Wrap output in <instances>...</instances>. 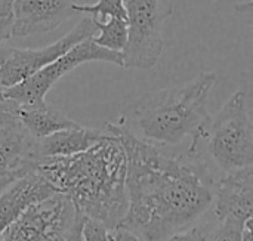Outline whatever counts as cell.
<instances>
[{"label":"cell","instance_id":"1","mask_svg":"<svg viewBox=\"0 0 253 241\" xmlns=\"http://www.w3.org/2000/svg\"><path fill=\"white\" fill-rule=\"evenodd\" d=\"M126 154L125 228L141 241H165L191 228L212 209L216 181L202 148L148 144L119 123H107Z\"/></svg>","mask_w":253,"mask_h":241},{"label":"cell","instance_id":"2","mask_svg":"<svg viewBox=\"0 0 253 241\" xmlns=\"http://www.w3.org/2000/svg\"><path fill=\"white\" fill-rule=\"evenodd\" d=\"M36 170L65 194L84 216L113 230L127 212L126 154L110 133L89 150L70 157L40 159Z\"/></svg>","mask_w":253,"mask_h":241},{"label":"cell","instance_id":"17","mask_svg":"<svg viewBox=\"0 0 253 241\" xmlns=\"http://www.w3.org/2000/svg\"><path fill=\"white\" fill-rule=\"evenodd\" d=\"M245 224L237 221H224L216 222L209 241H242V233H243Z\"/></svg>","mask_w":253,"mask_h":241},{"label":"cell","instance_id":"22","mask_svg":"<svg viewBox=\"0 0 253 241\" xmlns=\"http://www.w3.org/2000/svg\"><path fill=\"white\" fill-rule=\"evenodd\" d=\"M242 241H253L252 219L245 224V228H243V233H242Z\"/></svg>","mask_w":253,"mask_h":241},{"label":"cell","instance_id":"24","mask_svg":"<svg viewBox=\"0 0 253 241\" xmlns=\"http://www.w3.org/2000/svg\"><path fill=\"white\" fill-rule=\"evenodd\" d=\"M80 1H96V0H80Z\"/></svg>","mask_w":253,"mask_h":241},{"label":"cell","instance_id":"20","mask_svg":"<svg viewBox=\"0 0 253 241\" xmlns=\"http://www.w3.org/2000/svg\"><path fill=\"white\" fill-rule=\"evenodd\" d=\"M13 0H0V44L12 37Z\"/></svg>","mask_w":253,"mask_h":241},{"label":"cell","instance_id":"14","mask_svg":"<svg viewBox=\"0 0 253 241\" xmlns=\"http://www.w3.org/2000/svg\"><path fill=\"white\" fill-rule=\"evenodd\" d=\"M16 113H18L19 120L25 126V129L37 141L55 132L80 126L79 123L64 116L61 111L52 108L46 102L42 105H30V107L16 104Z\"/></svg>","mask_w":253,"mask_h":241},{"label":"cell","instance_id":"7","mask_svg":"<svg viewBox=\"0 0 253 241\" xmlns=\"http://www.w3.org/2000/svg\"><path fill=\"white\" fill-rule=\"evenodd\" d=\"M83 218L65 194L56 193L28 207L0 234V241H62Z\"/></svg>","mask_w":253,"mask_h":241},{"label":"cell","instance_id":"19","mask_svg":"<svg viewBox=\"0 0 253 241\" xmlns=\"http://www.w3.org/2000/svg\"><path fill=\"white\" fill-rule=\"evenodd\" d=\"M105 225H102L101 222L90 219V218H84L83 219V225H82V239L83 241H110V236Z\"/></svg>","mask_w":253,"mask_h":241},{"label":"cell","instance_id":"13","mask_svg":"<svg viewBox=\"0 0 253 241\" xmlns=\"http://www.w3.org/2000/svg\"><path fill=\"white\" fill-rule=\"evenodd\" d=\"M102 136L104 132L96 129H87L83 126L64 129L37 141L39 156L40 159L70 157L89 150Z\"/></svg>","mask_w":253,"mask_h":241},{"label":"cell","instance_id":"16","mask_svg":"<svg viewBox=\"0 0 253 241\" xmlns=\"http://www.w3.org/2000/svg\"><path fill=\"white\" fill-rule=\"evenodd\" d=\"M73 9L77 13H86L92 19L104 21V18H120L126 21V6L125 0H96L95 3L80 4L74 3Z\"/></svg>","mask_w":253,"mask_h":241},{"label":"cell","instance_id":"9","mask_svg":"<svg viewBox=\"0 0 253 241\" xmlns=\"http://www.w3.org/2000/svg\"><path fill=\"white\" fill-rule=\"evenodd\" d=\"M39 160L37 139L19 120L16 104L4 99L0 102V193L36 170Z\"/></svg>","mask_w":253,"mask_h":241},{"label":"cell","instance_id":"21","mask_svg":"<svg viewBox=\"0 0 253 241\" xmlns=\"http://www.w3.org/2000/svg\"><path fill=\"white\" fill-rule=\"evenodd\" d=\"M110 241H141L130 230L125 228L123 225H119L108 231Z\"/></svg>","mask_w":253,"mask_h":241},{"label":"cell","instance_id":"12","mask_svg":"<svg viewBox=\"0 0 253 241\" xmlns=\"http://www.w3.org/2000/svg\"><path fill=\"white\" fill-rule=\"evenodd\" d=\"M56 193L55 187L37 170L12 182L0 193V234L28 207Z\"/></svg>","mask_w":253,"mask_h":241},{"label":"cell","instance_id":"23","mask_svg":"<svg viewBox=\"0 0 253 241\" xmlns=\"http://www.w3.org/2000/svg\"><path fill=\"white\" fill-rule=\"evenodd\" d=\"M3 101H4V87L0 83V102H3Z\"/></svg>","mask_w":253,"mask_h":241},{"label":"cell","instance_id":"3","mask_svg":"<svg viewBox=\"0 0 253 241\" xmlns=\"http://www.w3.org/2000/svg\"><path fill=\"white\" fill-rule=\"evenodd\" d=\"M216 74L206 71L191 81L150 92L130 104L119 124L136 138L165 148H200L211 121L208 101Z\"/></svg>","mask_w":253,"mask_h":241},{"label":"cell","instance_id":"25","mask_svg":"<svg viewBox=\"0 0 253 241\" xmlns=\"http://www.w3.org/2000/svg\"><path fill=\"white\" fill-rule=\"evenodd\" d=\"M74 1H76V0H74Z\"/></svg>","mask_w":253,"mask_h":241},{"label":"cell","instance_id":"6","mask_svg":"<svg viewBox=\"0 0 253 241\" xmlns=\"http://www.w3.org/2000/svg\"><path fill=\"white\" fill-rule=\"evenodd\" d=\"M93 61L110 62L119 67H123L122 53L111 52L104 49L92 41V39L83 40L71 47L68 52L56 58L53 62L33 74L31 77L25 79L24 81L4 89V99H10L18 105L30 107V105H42L46 101L47 92L53 87V84L68 74L70 71L76 70L79 65Z\"/></svg>","mask_w":253,"mask_h":241},{"label":"cell","instance_id":"18","mask_svg":"<svg viewBox=\"0 0 253 241\" xmlns=\"http://www.w3.org/2000/svg\"><path fill=\"white\" fill-rule=\"evenodd\" d=\"M213 227L215 225L212 224H196L191 228L181 231L165 241H209Z\"/></svg>","mask_w":253,"mask_h":241},{"label":"cell","instance_id":"11","mask_svg":"<svg viewBox=\"0 0 253 241\" xmlns=\"http://www.w3.org/2000/svg\"><path fill=\"white\" fill-rule=\"evenodd\" d=\"M74 0H13L12 37H28L56 30L76 15Z\"/></svg>","mask_w":253,"mask_h":241},{"label":"cell","instance_id":"4","mask_svg":"<svg viewBox=\"0 0 253 241\" xmlns=\"http://www.w3.org/2000/svg\"><path fill=\"white\" fill-rule=\"evenodd\" d=\"M202 144H205L212 161L224 173L252 167L253 126L245 90H236L219 113L211 117Z\"/></svg>","mask_w":253,"mask_h":241},{"label":"cell","instance_id":"5","mask_svg":"<svg viewBox=\"0 0 253 241\" xmlns=\"http://www.w3.org/2000/svg\"><path fill=\"white\" fill-rule=\"evenodd\" d=\"M127 41L122 52L123 68L151 70L157 65L165 41L162 25L172 9L162 10L160 0H125Z\"/></svg>","mask_w":253,"mask_h":241},{"label":"cell","instance_id":"15","mask_svg":"<svg viewBox=\"0 0 253 241\" xmlns=\"http://www.w3.org/2000/svg\"><path fill=\"white\" fill-rule=\"evenodd\" d=\"M95 21L96 34L92 41L111 52L122 53L127 41V22L120 18H108L107 21Z\"/></svg>","mask_w":253,"mask_h":241},{"label":"cell","instance_id":"8","mask_svg":"<svg viewBox=\"0 0 253 241\" xmlns=\"http://www.w3.org/2000/svg\"><path fill=\"white\" fill-rule=\"evenodd\" d=\"M95 21L90 16L83 18L64 37L39 49H19L0 46V83L4 89L12 87L31 77L56 58L68 52L77 43L92 39L96 34Z\"/></svg>","mask_w":253,"mask_h":241},{"label":"cell","instance_id":"10","mask_svg":"<svg viewBox=\"0 0 253 241\" xmlns=\"http://www.w3.org/2000/svg\"><path fill=\"white\" fill-rule=\"evenodd\" d=\"M215 221H237L246 224L253 216V167L225 173L215 187Z\"/></svg>","mask_w":253,"mask_h":241}]
</instances>
